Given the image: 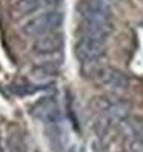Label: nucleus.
Returning a JSON list of instances; mask_svg holds the SVG:
<instances>
[{"label": "nucleus", "instance_id": "nucleus-1", "mask_svg": "<svg viewBox=\"0 0 143 152\" xmlns=\"http://www.w3.org/2000/svg\"><path fill=\"white\" fill-rule=\"evenodd\" d=\"M62 23H63V14L59 11H48L25 22L22 25V32L25 35L40 37L49 32H56L62 26Z\"/></svg>", "mask_w": 143, "mask_h": 152}, {"label": "nucleus", "instance_id": "nucleus-2", "mask_svg": "<svg viewBox=\"0 0 143 152\" xmlns=\"http://www.w3.org/2000/svg\"><path fill=\"white\" fill-rule=\"evenodd\" d=\"M94 109L103 117H108L115 123H120L126 120V115L129 112V106L122 102L120 98L112 97V95H103L99 97L92 102Z\"/></svg>", "mask_w": 143, "mask_h": 152}, {"label": "nucleus", "instance_id": "nucleus-3", "mask_svg": "<svg viewBox=\"0 0 143 152\" xmlns=\"http://www.w3.org/2000/svg\"><path fill=\"white\" fill-rule=\"evenodd\" d=\"M106 51V42L94 40V39H86L80 37V40L76 45V56L82 63H92L99 61Z\"/></svg>", "mask_w": 143, "mask_h": 152}, {"label": "nucleus", "instance_id": "nucleus-4", "mask_svg": "<svg viewBox=\"0 0 143 152\" xmlns=\"http://www.w3.org/2000/svg\"><path fill=\"white\" fill-rule=\"evenodd\" d=\"M31 114L34 117L43 120L45 123L51 124V126H56L62 120V112L54 97H45L42 100H39L31 108Z\"/></svg>", "mask_w": 143, "mask_h": 152}, {"label": "nucleus", "instance_id": "nucleus-5", "mask_svg": "<svg viewBox=\"0 0 143 152\" xmlns=\"http://www.w3.org/2000/svg\"><path fill=\"white\" fill-rule=\"evenodd\" d=\"M95 77L100 80V83L106 89H109L112 92H120L128 88V77L119 69L102 66Z\"/></svg>", "mask_w": 143, "mask_h": 152}, {"label": "nucleus", "instance_id": "nucleus-6", "mask_svg": "<svg viewBox=\"0 0 143 152\" xmlns=\"http://www.w3.org/2000/svg\"><path fill=\"white\" fill-rule=\"evenodd\" d=\"M63 48V35L59 32H49L37 37L32 43V49L39 54H54Z\"/></svg>", "mask_w": 143, "mask_h": 152}, {"label": "nucleus", "instance_id": "nucleus-7", "mask_svg": "<svg viewBox=\"0 0 143 152\" xmlns=\"http://www.w3.org/2000/svg\"><path fill=\"white\" fill-rule=\"evenodd\" d=\"M59 72V68L54 63H45V65H39L34 69V74H37L40 77H52Z\"/></svg>", "mask_w": 143, "mask_h": 152}, {"label": "nucleus", "instance_id": "nucleus-8", "mask_svg": "<svg viewBox=\"0 0 143 152\" xmlns=\"http://www.w3.org/2000/svg\"><path fill=\"white\" fill-rule=\"evenodd\" d=\"M10 152H26V148L19 134H11L10 137Z\"/></svg>", "mask_w": 143, "mask_h": 152}, {"label": "nucleus", "instance_id": "nucleus-9", "mask_svg": "<svg viewBox=\"0 0 143 152\" xmlns=\"http://www.w3.org/2000/svg\"><path fill=\"white\" fill-rule=\"evenodd\" d=\"M99 2H102L103 5H106V6H109V8H112V5L115 3V0H99Z\"/></svg>", "mask_w": 143, "mask_h": 152}, {"label": "nucleus", "instance_id": "nucleus-10", "mask_svg": "<svg viewBox=\"0 0 143 152\" xmlns=\"http://www.w3.org/2000/svg\"><path fill=\"white\" fill-rule=\"evenodd\" d=\"M68 152H82V149H78V148H71Z\"/></svg>", "mask_w": 143, "mask_h": 152}, {"label": "nucleus", "instance_id": "nucleus-11", "mask_svg": "<svg viewBox=\"0 0 143 152\" xmlns=\"http://www.w3.org/2000/svg\"><path fill=\"white\" fill-rule=\"evenodd\" d=\"M0 152H2V145H0Z\"/></svg>", "mask_w": 143, "mask_h": 152}]
</instances>
